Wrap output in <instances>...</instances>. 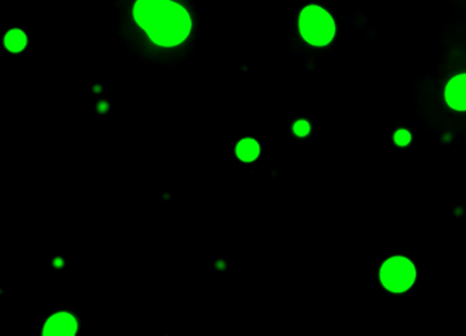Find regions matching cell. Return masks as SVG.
<instances>
[{
  "label": "cell",
  "mask_w": 466,
  "mask_h": 336,
  "mask_svg": "<svg viewBox=\"0 0 466 336\" xmlns=\"http://www.w3.org/2000/svg\"><path fill=\"white\" fill-rule=\"evenodd\" d=\"M114 38L132 62L171 68L185 55L197 31L187 0H112Z\"/></svg>",
  "instance_id": "obj_1"
},
{
  "label": "cell",
  "mask_w": 466,
  "mask_h": 336,
  "mask_svg": "<svg viewBox=\"0 0 466 336\" xmlns=\"http://www.w3.org/2000/svg\"><path fill=\"white\" fill-rule=\"evenodd\" d=\"M299 31L307 43L314 47H328L336 35V23L323 7L310 5L299 14Z\"/></svg>",
  "instance_id": "obj_2"
},
{
  "label": "cell",
  "mask_w": 466,
  "mask_h": 336,
  "mask_svg": "<svg viewBox=\"0 0 466 336\" xmlns=\"http://www.w3.org/2000/svg\"><path fill=\"white\" fill-rule=\"evenodd\" d=\"M380 278L384 288L391 293H406L417 281V268L407 257H393L381 267Z\"/></svg>",
  "instance_id": "obj_3"
},
{
  "label": "cell",
  "mask_w": 466,
  "mask_h": 336,
  "mask_svg": "<svg viewBox=\"0 0 466 336\" xmlns=\"http://www.w3.org/2000/svg\"><path fill=\"white\" fill-rule=\"evenodd\" d=\"M3 47L12 57H19L27 53L29 47V35L24 26L10 25L3 28Z\"/></svg>",
  "instance_id": "obj_4"
},
{
  "label": "cell",
  "mask_w": 466,
  "mask_h": 336,
  "mask_svg": "<svg viewBox=\"0 0 466 336\" xmlns=\"http://www.w3.org/2000/svg\"><path fill=\"white\" fill-rule=\"evenodd\" d=\"M79 322L71 313H58L47 320L44 326L45 335H75Z\"/></svg>",
  "instance_id": "obj_5"
},
{
  "label": "cell",
  "mask_w": 466,
  "mask_h": 336,
  "mask_svg": "<svg viewBox=\"0 0 466 336\" xmlns=\"http://www.w3.org/2000/svg\"><path fill=\"white\" fill-rule=\"evenodd\" d=\"M445 98L450 108L466 112V73L453 77L445 90Z\"/></svg>",
  "instance_id": "obj_6"
},
{
  "label": "cell",
  "mask_w": 466,
  "mask_h": 336,
  "mask_svg": "<svg viewBox=\"0 0 466 336\" xmlns=\"http://www.w3.org/2000/svg\"><path fill=\"white\" fill-rule=\"evenodd\" d=\"M236 155L241 161L252 163L260 156V144L255 138H245L236 145Z\"/></svg>",
  "instance_id": "obj_7"
},
{
  "label": "cell",
  "mask_w": 466,
  "mask_h": 336,
  "mask_svg": "<svg viewBox=\"0 0 466 336\" xmlns=\"http://www.w3.org/2000/svg\"><path fill=\"white\" fill-rule=\"evenodd\" d=\"M294 133L299 137H305L310 133V124L306 120H299L295 124Z\"/></svg>",
  "instance_id": "obj_8"
},
{
  "label": "cell",
  "mask_w": 466,
  "mask_h": 336,
  "mask_svg": "<svg viewBox=\"0 0 466 336\" xmlns=\"http://www.w3.org/2000/svg\"><path fill=\"white\" fill-rule=\"evenodd\" d=\"M395 139H396L398 145L406 146L411 142V135L407 130H399Z\"/></svg>",
  "instance_id": "obj_9"
},
{
  "label": "cell",
  "mask_w": 466,
  "mask_h": 336,
  "mask_svg": "<svg viewBox=\"0 0 466 336\" xmlns=\"http://www.w3.org/2000/svg\"><path fill=\"white\" fill-rule=\"evenodd\" d=\"M49 267L53 270H63L65 268V258L61 255H56L51 261H49Z\"/></svg>",
  "instance_id": "obj_10"
},
{
  "label": "cell",
  "mask_w": 466,
  "mask_h": 336,
  "mask_svg": "<svg viewBox=\"0 0 466 336\" xmlns=\"http://www.w3.org/2000/svg\"><path fill=\"white\" fill-rule=\"evenodd\" d=\"M110 109V101L105 100V101L100 102L97 105V114H100V116H106V114H109Z\"/></svg>",
  "instance_id": "obj_11"
}]
</instances>
